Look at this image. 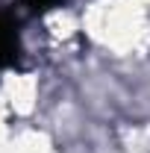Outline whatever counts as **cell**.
Listing matches in <instances>:
<instances>
[{"instance_id": "cell-1", "label": "cell", "mask_w": 150, "mask_h": 153, "mask_svg": "<svg viewBox=\"0 0 150 153\" xmlns=\"http://www.w3.org/2000/svg\"><path fill=\"white\" fill-rule=\"evenodd\" d=\"M18 56H21V44H18V30H15V15L0 6V68L15 65Z\"/></svg>"}, {"instance_id": "cell-2", "label": "cell", "mask_w": 150, "mask_h": 153, "mask_svg": "<svg viewBox=\"0 0 150 153\" xmlns=\"http://www.w3.org/2000/svg\"><path fill=\"white\" fill-rule=\"evenodd\" d=\"M62 3H68V0H21V6H24L30 15H44V12L56 9Z\"/></svg>"}]
</instances>
